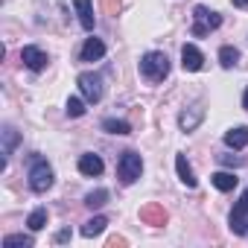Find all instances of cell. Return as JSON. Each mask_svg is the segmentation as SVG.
<instances>
[{"label":"cell","mask_w":248,"mask_h":248,"mask_svg":"<svg viewBox=\"0 0 248 248\" xmlns=\"http://www.w3.org/2000/svg\"><path fill=\"white\" fill-rule=\"evenodd\" d=\"M175 170H178V178H181L190 190L199 184V181H196V175H193V167L187 164V155H175Z\"/></svg>","instance_id":"cell-16"},{"label":"cell","mask_w":248,"mask_h":248,"mask_svg":"<svg viewBox=\"0 0 248 248\" xmlns=\"http://www.w3.org/2000/svg\"><path fill=\"white\" fill-rule=\"evenodd\" d=\"M233 3H236V6H248V0H233Z\"/></svg>","instance_id":"cell-30"},{"label":"cell","mask_w":248,"mask_h":248,"mask_svg":"<svg viewBox=\"0 0 248 248\" xmlns=\"http://www.w3.org/2000/svg\"><path fill=\"white\" fill-rule=\"evenodd\" d=\"M143 172V158L138 152H123L120 155V164H117V175L123 184H135Z\"/></svg>","instance_id":"cell-4"},{"label":"cell","mask_w":248,"mask_h":248,"mask_svg":"<svg viewBox=\"0 0 248 248\" xmlns=\"http://www.w3.org/2000/svg\"><path fill=\"white\" fill-rule=\"evenodd\" d=\"M105 225H108V219L105 216H93V219H88L85 225H82V236H99L102 231H105Z\"/></svg>","instance_id":"cell-18"},{"label":"cell","mask_w":248,"mask_h":248,"mask_svg":"<svg viewBox=\"0 0 248 248\" xmlns=\"http://www.w3.org/2000/svg\"><path fill=\"white\" fill-rule=\"evenodd\" d=\"M204 120V105H193V108H187V111H181V117H178V126H181V132H193L199 123Z\"/></svg>","instance_id":"cell-9"},{"label":"cell","mask_w":248,"mask_h":248,"mask_svg":"<svg viewBox=\"0 0 248 248\" xmlns=\"http://www.w3.org/2000/svg\"><path fill=\"white\" fill-rule=\"evenodd\" d=\"M27 225H30V231H41V228L47 225V210H44V207H35V210L30 213Z\"/></svg>","instance_id":"cell-22"},{"label":"cell","mask_w":248,"mask_h":248,"mask_svg":"<svg viewBox=\"0 0 248 248\" xmlns=\"http://www.w3.org/2000/svg\"><path fill=\"white\" fill-rule=\"evenodd\" d=\"M219 64H222L225 70L236 67V64H239V50H236V47H231V44H228V47H222V50H219Z\"/></svg>","instance_id":"cell-19"},{"label":"cell","mask_w":248,"mask_h":248,"mask_svg":"<svg viewBox=\"0 0 248 248\" xmlns=\"http://www.w3.org/2000/svg\"><path fill=\"white\" fill-rule=\"evenodd\" d=\"M181 67L190 70V73H196V70L204 67V56H202V50L196 44H184L181 47Z\"/></svg>","instance_id":"cell-7"},{"label":"cell","mask_w":248,"mask_h":248,"mask_svg":"<svg viewBox=\"0 0 248 248\" xmlns=\"http://www.w3.org/2000/svg\"><path fill=\"white\" fill-rule=\"evenodd\" d=\"M102 6H105V12H117L120 9V0H102Z\"/></svg>","instance_id":"cell-26"},{"label":"cell","mask_w":248,"mask_h":248,"mask_svg":"<svg viewBox=\"0 0 248 248\" xmlns=\"http://www.w3.org/2000/svg\"><path fill=\"white\" fill-rule=\"evenodd\" d=\"M53 167L44 161V158H32V167H30V187H32V193H47L50 187H53Z\"/></svg>","instance_id":"cell-3"},{"label":"cell","mask_w":248,"mask_h":248,"mask_svg":"<svg viewBox=\"0 0 248 248\" xmlns=\"http://www.w3.org/2000/svg\"><path fill=\"white\" fill-rule=\"evenodd\" d=\"M32 236H27V233H9V236H3V248H18V245H24V248H32Z\"/></svg>","instance_id":"cell-21"},{"label":"cell","mask_w":248,"mask_h":248,"mask_svg":"<svg viewBox=\"0 0 248 248\" xmlns=\"http://www.w3.org/2000/svg\"><path fill=\"white\" fill-rule=\"evenodd\" d=\"M219 161L225 167H242V158H236V155H219Z\"/></svg>","instance_id":"cell-25"},{"label":"cell","mask_w":248,"mask_h":248,"mask_svg":"<svg viewBox=\"0 0 248 248\" xmlns=\"http://www.w3.org/2000/svg\"><path fill=\"white\" fill-rule=\"evenodd\" d=\"M228 222H231V231H233L236 236H245V233H248V187H245V193L239 196V202L233 204Z\"/></svg>","instance_id":"cell-6"},{"label":"cell","mask_w":248,"mask_h":248,"mask_svg":"<svg viewBox=\"0 0 248 248\" xmlns=\"http://www.w3.org/2000/svg\"><path fill=\"white\" fill-rule=\"evenodd\" d=\"M222 27V15L219 12H213V9H207V6H196L193 9V27H190V32L196 35V38H204V35H210L213 30H219Z\"/></svg>","instance_id":"cell-2"},{"label":"cell","mask_w":248,"mask_h":248,"mask_svg":"<svg viewBox=\"0 0 248 248\" xmlns=\"http://www.w3.org/2000/svg\"><path fill=\"white\" fill-rule=\"evenodd\" d=\"M85 102H88V99H79V96H70V99H67V105H64V111H67V117H82V114H85Z\"/></svg>","instance_id":"cell-23"},{"label":"cell","mask_w":248,"mask_h":248,"mask_svg":"<svg viewBox=\"0 0 248 248\" xmlns=\"http://www.w3.org/2000/svg\"><path fill=\"white\" fill-rule=\"evenodd\" d=\"M82 62H99L102 56H105V44L99 41V38H88L85 44H82Z\"/></svg>","instance_id":"cell-13"},{"label":"cell","mask_w":248,"mask_h":248,"mask_svg":"<svg viewBox=\"0 0 248 248\" xmlns=\"http://www.w3.org/2000/svg\"><path fill=\"white\" fill-rule=\"evenodd\" d=\"M21 62H24L30 70H35V73H38V70H44V67H47V62H50V59H47V53H44V50H38V47H32V44H30V47H24V50H21Z\"/></svg>","instance_id":"cell-8"},{"label":"cell","mask_w":248,"mask_h":248,"mask_svg":"<svg viewBox=\"0 0 248 248\" xmlns=\"http://www.w3.org/2000/svg\"><path fill=\"white\" fill-rule=\"evenodd\" d=\"M79 91H82V96L88 99V102H99L102 99V93H105V85H102V76L99 73H79Z\"/></svg>","instance_id":"cell-5"},{"label":"cell","mask_w":248,"mask_h":248,"mask_svg":"<svg viewBox=\"0 0 248 248\" xmlns=\"http://www.w3.org/2000/svg\"><path fill=\"white\" fill-rule=\"evenodd\" d=\"M0 135H3V170H6L9 155H12V152H15V146L21 143V135H18L12 126H3V132H0Z\"/></svg>","instance_id":"cell-14"},{"label":"cell","mask_w":248,"mask_h":248,"mask_svg":"<svg viewBox=\"0 0 248 248\" xmlns=\"http://www.w3.org/2000/svg\"><path fill=\"white\" fill-rule=\"evenodd\" d=\"M102 170H105V164H102V158H99V155L88 152V155H82V158H79V172H82V175L96 178V175H102Z\"/></svg>","instance_id":"cell-11"},{"label":"cell","mask_w":248,"mask_h":248,"mask_svg":"<svg viewBox=\"0 0 248 248\" xmlns=\"http://www.w3.org/2000/svg\"><path fill=\"white\" fill-rule=\"evenodd\" d=\"M117 245H120V248L126 245V236H111V239H108V248H117Z\"/></svg>","instance_id":"cell-27"},{"label":"cell","mask_w":248,"mask_h":248,"mask_svg":"<svg viewBox=\"0 0 248 248\" xmlns=\"http://www.w3.org/2000/svg\"><path fill=\"white\" fill-rule=\"evenodd\" d=\"M102 129H105L108 135H129V132H132V126H129L126 120H114V117L102 120Z\"/></svg>","instance_id":"cell-20"},{"label":"cell","mask_w":248,"mask_h":248,"mask_svg":"<svg viewBox=\"0 0 248 248\" xmlns=\"http://www.w3.org/2000/svg\"><path fill=\"white\" fill-rule=\"evenodd\" d=\"M140 222L152 225V228H161V225H167V210L161 204H146V207H140Z\"/></svg>","instance_id":"cell-10"},{"label":"cell","mask_w":248,"mask_h":248,"mask_svg":"<svg viewBox=\"0 0 248 248\" xmlns=\"http://www.w3.org/2000/svg\"><path fill=\"white\" fill-rule=\"evenodd\" d=\"M67 239H70V231H67V228H64V231H59V233H56V242H67Z\"/></svg>","instance_id":"cell-28"},{"label":"cell","mask_w":248,"mask_h":248,"mask_svg":"<svg viewBox=\"0 0 248 248\" xmlns=\"http://www.w3.org/2000/svg\"><path fill=\"white\" fill-rule=\"evenodd\" d=\"M225 143L231 149H245L248 146V126H236V129L225 132Z\"/></svg>","instance_id":"cell-15"},{"label":"cell","mask_w":248,"mask_h":248,"mask_svg":"<svg viewBox=\"0 0 248 248\" xmlns=\"http://www.w3.org/2000/svg\"><path fill=\"white\" fill-rule=\"evenodd\" d=\"M140 73H143L149 82H164V79L170 76V59H167V53H161V50L143 53V59H140Z\"/></svg>","instance_id":"cell-1"},{"label":"cell","mask_w":248,"mask_h":248,"mask_svg":"<svg viewBox=\"0 0 248 248\" xmlns=\"http://www.w3.org/2000/svg\"><path fill=\"white\" fill-rule=\"evenodd\" d=\"M242 108L248 111V88H245V93H242Z\"/></svg>","instance_id":"cell-29"},{"label":"cell","mask_w":248,"mask_h":248,"mask_svg":"<svg viewBox=\"0 0 248 248\" xmlns=\"http://www.w3.org/2000/svg\"><path fill=\"white\" fill-rule=\"evenodd\" d=\"M105 202H108V190H93V193L85 196V204H88L91 210H93V207H102Z\"/></svg>","instance_id":"cell-24"},{"label":"cell","mask_w":248,"mask_h":248,"mask_svg":"<svg viewBox=\"0 0 248 248\" xmlns=\"http://www.w3.org/2000/svg\"><path fill=\"white\" fill-rule=\"evenodd\" d=\"M210 181H213V187L222 190V193H231V190L236 187V175H233V172H213Z\"/></svg>","instance_id":"cell-17"},{"label":"cell","mask_w":248,"mask_h":248,"mask_svg":"<svg viewBox=\"0 0 248 248\" xmlns=\"http://www.w3.org/2000/svg\"><path fill=\"white\" fill-rule=\"evenodd\" d=\"M73 6H76V15H79V24H82V30L93 32V24H96V18H93V6H91V0H73Z\"/></svg>","instance_id":"cell-12"}]
</instances>
